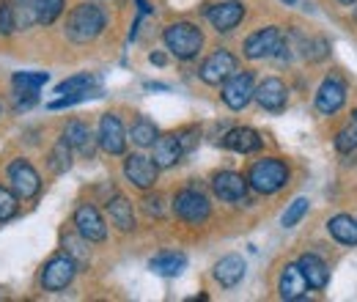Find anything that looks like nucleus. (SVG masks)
<instances>
[{"label":"nucleus","instance_id":"41","mask_svg":"<svg viewBox=\"0 0 357 302\" xmlns=\"http://www.w3.org/2000/svg\"><path fill=\"white\" fill-rule=\"evenodd\" d=\"M341 3H344V6H352V3H357V0H341Z\"/></svg>","mask_w":357,"mask_h":302},{"label":"nucleus","instance_id":"32","mask_svg":"<svg viewBox=\"0 0 357 302\" xmlns=\"http://www.w3.org/2000/svg\"><path fill=\"white\" fill-rule=\"evenodd\" d=\"M303 55L311 63H319V61H324L330 55V42L327 39H308V42L303 44Z\"/></svg>","mask_w":357,"mask_h":302},{"label":"nucleus","instance_id":"42","mask_svg":"<svg viewBox=\"0 0 357 302\" xmlns=\"http://www.w3.org/2000/svg\"><path fill=\"white\" fill-rule=\"evenodd\" d=\"M283 3H286V6H291V3H297V0H283Z\"/></svg>","mask_w":357,"mask_h":302},{"label":"nucleus","instance_id":"8","mask_svg":"<svg viewBox=\"0 0 357 302\" xmlns=\"http://www.w3.org/2000/svg\"><path fill=\"white\" fill-rule=\"evenodd\" d=\"M253 72H234L223 83V102L231 110H242L253 99Z\"/></svg>","mask_w":357,"mask_h":302},{"label":"nucleus","instance_id":"25","mask_svg":"<svg viewBox=\"0 0 357 302\" xmlns=\"http://www.w3.org/2000/svg\"><path fill=\"white\" fill-rule=\"evenodd\" d=\"M184 266H187L184 253H160V256H154L149 261V269L154 275H162V278H176Z\"/></svg>","mask_w":357,"mask_h":302},{"label":"nucleus","instance_id":"14","mask_svg":"<svg viewBox=\"0 0 357 302\" xmlns=\"http://www.w3.org/2000/svg\"><path fill=\"white\" fill-rule=\"evenodd\" d=\"M280 42H283L280 28H275V25L261 28V31H256V33L245 42V55H248L250 61L269 58V55H275V50H280Z\"/></svg>","mask_w":357,"mask_h":302},{"label":"nucleus","instance_id":"34","mask_svg":"<svg viewBox=\"0 0 357 302\" xmlns=\"http://www.w3.org/2000/svg\"><path fill=\"white\" fill-rule=\"evenodd\" d=\"M14 28H17L14 3H0V36H11Z\"/></svg>","mask_w":357,"mask_h":302},{"label":"nucleus","instance_id":"1","mask_svg":"<svg viewBox=\"0 0 357 302\" xmlns=\"http://www.w3.org/2000/svg\"><path fill=\"white\" fill-rule=\"evenodd\" d=\"M105 11L93 3H83L77 8H72L69 20H66V39L75 44H89L93 42L102 31H105Z\"/></svg>","mask_w":357,"mask_h":302},{"label":"nucleus","instance_id":"2","mask_svg":"<svg viewBox=\"0 0 357 302\" xmlns=\"http://www.w3.org/2000/svg\"><path fill=\"white\" fill-rule=\"evenodd\" d=\"M162 42L178 61H192L204 47V33L195 22H171L162 31Z\"/></svg>","mask_w":357,"mask_h":302},{"label":"nucleus","instance_id":"20","mask_svg":"<svg viewBox=\"0 0 357 302\" xmlns=\"http://www.w3.org/2000/svg\"><path fill=\"white\" fill-rule=\"evenodd\" d=\"M223 146L236 154H253L261 149V135L250 127H234L231 132H225Z\"/></svg>","mask_w":357,"mask_h":302},{"label":"nucleus","instance_id":"36","mask_svg":"<svg viewBox=\"0 0 357 302\" xmlns=\"http://www.w3.org/2000/svg\"><path fill=\"white\" fill-rule=\"evenodd\" d=\"M63 245L69 248L66 253H69V256H72V259H75V261H77V264H80V261H86V259H89V250H86V245H83V242H80L77 236H72V234H69V236L63 239Z\"/></svg>","mask_w":357,"mask_h":302},{"label":"nucleus","instance_id":"29","mask_svg":"<svg viewBox=\"0 0 357 302\" xmlns=\"http://www.w3.org/2000/svg\"><path fill=\"white\" fill-rule=\"evenodd\" d=\"M69 168H72V146L61 137L58 146L50 151V171L61 176V173H66Z\"/></svg>","mask_w":357,"mask_h":302},{"label":"nucleus","instance_id":"15","mask_svg":"<svg viewBox=\"0 0 357 302\" xmlns=\"http://www.w3.org/2000/svg\"><path fill=\"white\" fill-rule=\"evenodd\" d=\"M157 173H160V168L154 165V160H151V157H143V154H130V157L124 160V176L132 181L135 187H140V190L154 187Z\"/></svg>","mask_w":357,"mask_h":302},{"label":"nucleus","instance_id":"17","mask_svg":"<svg viewBox=\"0 0 357 302\" xmlns=\"http://www.w3.org/2000/svg\"><path fill=\"white\" fill-rule=\"evenodd\" d=\"M253 99L269 113H280L289 102V88L283 86V80H278V77H267L253 91Z\"/></svg>","mask_w":357,"mask_h":302},{"label":"nucleus","instance_id":"7","mask_svg":"<svg viewBox=\"0 0 357 302\" xmlns=\"http://www.w3.org/2000/svg\"><path fill=\"white\" fill-rule=\"evenodd\" d=\"M236 55H231L228 50H218V52H212L204 63H201V80L206 83V86H223L225 80L236 72Z\"/></svg>","mask_w":357,"mask_h":302},{"label":"nucleus","instance_id":"19","mask_svg":"<svg viewBox=\"0 0 357 302\" xmlns=\"http://www.w3.org/2000/svg\"><path fill=\"white\" fill-rule=\"evenodd\" d=\"M245 269H248V264L242 256H225L215 264V269H212V275H215V280L223 286V289H234V286H239L242 283V278H245Z\"/></svg>","mask_w":357,"mask_h":302},{"label":"nucleus","instance_id":"28","mask_svg":"<svg viewBox=\"0 0 357 302\" xmlns=\"http://www.w3.org/2000/svg\"><path fill=\"white\" fill-rule=\"evenodd\" d=\"M96 77L93 75H75V77H69V80H63L61 86L55 88V93H61V96H69V93H93L91 88H96Z\"/></svg>","mask_w":357,"mask_h":302},{"label":"nucleus","instance_id":"23","mask_svg":"<svg viewBox=\"0 0 357 302\" xmlns=\"http://www.w3.org/2000/svg\"><path fill=\"white\" fill-rule=\"evenodd\" d=\"M107 215H110V222H113L119 231H132L135 228L132 204H130L124 195H116V198L107 201Z\"/></svg>","mask_w":357,"mask_h":302},{"label":"nucleus","instance_id":"9","mask_svg":"<svg viewBox=\"0 0 357 302\" xmlns=\"http://www.w3.org/2000/svg\"><path fill=\"white\" fill-rule=\"evenodd\" d=\"M99 146L107 151V154H113V157H119V154H124L127 151V132H124V124H121V119L116 116V113H107V116H102V121H99Z\"/></svg>","mask_w":357,"mask_h":302},{"label":"nucleus","instance_id":"13","mask_svg":"<svg viewBox=\"0 0 357 302\" xmlns=\"http://www.w3.org/2000/svg\"><path fill=\"white\" fill-rule=\"evenodd\" d=\"M347 102V83L341 77H327L316 91V110L324 116H333Z\"/></svg>","mask_w":357,"mask_h":302},{"label":"nucleus","instance_id":"31","mask_svg":"<svg viewBox=\"0 0 357 302\" xmlns=\"http://www.w3.org/2000/svg\"><path fill=\"white\" fill-rule=\"evenodd\" d=\"M308 209H311V201H308V198H294V201L289 204V209L283 212V217H280V225H283V228H294L303 217L308 215Z\"/></svg>","mask_w":357,"mask_h":302},{"label":"nucleus","instance_id":"30","mask_svg":"<svg viewBox=\"0 0 357 302\" xmlns=\"http://www.w3.org/2000/svg\"><path fill=\"white\" fill-rule=\"evenodd\" d=\"M47 80H50L47 72H17V75L11 77V83H14L17 91H39Z\"/></svg>","mask_w":357,"mask_h":302},{"label":"nucleus","instance_id":"26","mask_svg":"<svg viewBox=\"0 0 357 302\" xmlns=\"http://www.w3.org/2000/svg\"><path fill=\"white\" fill-rule=\"evenodd\" d=\"M130 137H132L135 146L149 149V146H154V140L160 137V130H157V124H154V121H149L146 116H140V119L132 124V130H130Z\"/></svg>","mask_w":357,"mask_h":302},{"label":"nucleus","instance_id":"40","mask_svg":"<svg viewBox=\"0 0 357 302\" xmlns=\"http://www.w3.org/2000/svg\"><path fill=\"white\" fill-rule=\"evenodd\" d=\"M137 8H140V14H149V11H151V6H149L146 0H137Z\"/></svg>","mask_w":357,"mask_h":302},{"label":"nucleus","instance_id":"38","mask_svg":"<svg viewBox=\"0 0 357 302\" xmlns=\"http://www.w3.org/2000/svg\"><path fill=\"white\" fill-rule=\"evenodd\" d=\"M149 61H151V63H157V66H165V55H162V52H151V55H149Z\"/></svg>","mask_w":357,"mask_h":302},{"label":"nucleus","instance_id":"27","mask_svg":"<svg viewBox=\"0 0 357 302\" xmlns=\"http://www.w3.org/2000/svg\"><path fill=\"white\" fill-rule=\"evenodd\" d=\"M66 0H33V20L42 25H52L63 14Z\"/></svg>","mask_w":357,"mask_h":302},{"label":"nucleus","instance_id":"24","mask_svg":"<svg viewBox=\"0 0 357 302\" xmlns=\"http://www.w3.org/2000/svg\"><path fill=\"white\" fill-rule=\"evenodd\" d=\"M63 140L77 149L83 157H91L93 154V137H91V130L83 124V121H69L66 130H63Z\"/></svg>","mask_w":357,"mask_h":302},{"label":"nucleus","instance_id":"22","mask_svg":"<svg viewBox=\"0 0 357 302\" xmlns=\"http://www.w3.org/2000/svg\"><path fill=\"white\" fill-rule=\"evenodd\" d=\"M327 231L335 242L347 245V248H355L357 245V220H352L349 215H335L330 217L327 222Z\"/></svg>","mask_w":357,"mask_h":302},{"label":"nucleus","instance_id":"43","mask_svg":"<svg viewBox=\"0 0 357 302\" xmlns=\"http://www.w3.org/2000/svg\"><path fill=\"white\" fill-rule=\"evenodd\" d=\"M352 121H355V124H357V110H355V113H352Z\"/></svg>","mask_w":357,"mask_h":302},{"label":"nucleus","instance_id":"6","mask_svg":"<svg viewBox=\"0 0 357 302\" xmlns=\"http://www.w3.org/2000/svg\"><path fill=\"white\" fill-rule=\"evenodd\" d=\"M8 181H11V190L17 192V198H22V201H31L42 190L39 173H36V168L31 163H25V160H14L8 165Z\"/></svg>","mask_w":357,"mask_h":302},{"label":"nucleus","instance_id":"11","mask_svg":"<svg viewBox=\"0 0 357 302\" xmlns=\"http://www.w3.org/2000/svg\"><path fill=\"white\" fill-rule=\"evenodd\" d=\"M245 17V6L239 0H225V3H215L206 8V20L212 22V28L218 33H228L234 31Z\"/></svg>","mask_w":357,"mask_h":302},{"label":"nucleus","instance_id":"35","mask_svg":"<svg viewBox=\"0 0 357 302\" xmlns=\"http://www.w3.org/2000/svg\"><path fill=\"white\" fill-rule=\"evenodd\" d=\"M17 201H20L17 192L0 187V222H3V220H11V217L17 215Z\"/></svg>","mask_w":357,"mask_h":302},{"label":"nucleus","instance_id":"4","mask_svg":"<svg viewBox=\"0 0 357 302\" xmlns=\"http://www.w3.org/2000/svg\"><path fill=\"white\" fill-rule=\"evenodd\" d=\"M174 215L178 220H184L187 225H201L212 215V204H209V198L201 190L184 187V190H178L176 195H174Z\"/></svg>","mask_w":357,"mask_h":302},{"label":"nucleus","instance_id":"10","mask_svg":"<svg viewBox=\"0 0 357 302\" xmlns=\"http://www.w3.org/2000/svg\"><path fill=\"white\" fill-rule=\"evenodd\" d=\"M212 190L225 204H239V201L248 198V179L242 173L220 171L215 173V179H212Z\"/></svg>","mask_w":357,"mask_h":302},{"label":"nucleus","instance_id":"16","mask_svg":"<svg viewBox=\"0 0 357 302\" xmlns=\"http://www.w3.org/2000/svg\"><path fill=\"white\" fill-rule=\"evenodd\" d=\"M308 289H311V286H308L305 275L300 272V266H297V264H286L283 272H280V280H278V294H280V300H286V302L305 300Z\"/></svg>","mask_w":357,"mask_h":302},{"label":"nucleus","instance_id":"18","mask_svg":"<svg viewBox=\"0 0 357 302\" xmlns=\"http://www.w3.org/2000/svg\"><path fill=\"white\" fill-rule=\"evenodd\" d=\"M151 149H154L151 160H154V165H157L160 171L174 168L178 160L184 157V149H181V143H178L176 135H162V137H157Z\"/></svg>","mask_w":357,"mask_h":302},{"label":"nucleus","instance_id":"33","mask_svg":"<svg viewBox=\"0 0 357 302\" xmlns=\"http://www.w3.org/2000/svg\"><path fill=\"white\" fill-rule=\"evenodd\" d=\"M335 149H338L341 154H352V151L357 149V124L355 121L335 135Z\"/></svg>","mask_w":357,"mask_h":302},{"label":"nucleus","instance_id":"3","mask_svg":"<svg viewBox=\"0 0 357 302\" xmlns=\"http://www.w3.org/2000/svg\"><path fill=\"white\" fill-rule=\"evenodd\" d=\"M289 165L278 157H267V160H259L250 173H248V187H253L256 192L261 195H275L278 190H283L289 184Z\"/></svg>","mask_w":357,"mask_h":302},{"label":"nucleus","instance_id":"39","mask_svg":"<svg viewBox=\"0 0 357 302\" xmlns=\"http://www.w3.org/2000/svg\"><path fill=\"white\" fill-rule=\"evenodd\" d=\"M149 91H168V86H162V83H146Z\"/></svg>","mask_w":357,"mask_h":302},{"label":"nucleus","instance_id":"37","mask_svg":"<svg viewBox=\"0 0 357 302\" xmlns=\"http://www.w3.org/2000/svg\"><path fill=\"white\" fill-rule=\"evenodd\" d=\"M162 198L160 195H149L146 201H143V209H146V215H154V217H162Z\"/></svg>","mask_w":357,"mask_h":302},{"label":"nucleus","instance_id":"5","mask_svg":"<svg viewBox=\"0 0 357 302\" xmlns=\"http://www.w3.org/2000/svg\"><path fill=\"white\" fill-rule=\"evenodd\" d=\"M75 275H77V261L69 253L55 256L47 261L42 269V286H45V292H63L75 280Z\"/></svg>","mask_w":357,"mask_h":302},{"label":"nucleus","instance_id":"21","mask_svg":"<svg viewBox=\"0 0 357 302\" xmlns=\"http://www.w3.org/2000/svg\"><path fill=\"white\" fill-rule=\"evenodd\" d=\"M297 266H300V272L305 275V280H308L311 289H324V286H327V280H330V269H327V264L319 259V256L305 253V256H300Z\"/></svg>","mask_w":357,"mask_h":302},{"label":"nucleus","instance_id":"12","mask_svg":"<svg viewBox=\"0 0 357 302\" xmlns=\"http://www.w3.org/2000/svg\"><path fill=\"white\" fill-rule=\"evenodd\" d=\"M75 225H77V234H80L86 242H105V239H107V225H105V220L99 215V209L91 206V204L77 206V212H75Z\"/></svg>","mask_w":357,"mask_h":302}]
</instances>
